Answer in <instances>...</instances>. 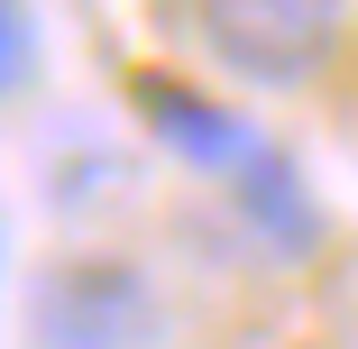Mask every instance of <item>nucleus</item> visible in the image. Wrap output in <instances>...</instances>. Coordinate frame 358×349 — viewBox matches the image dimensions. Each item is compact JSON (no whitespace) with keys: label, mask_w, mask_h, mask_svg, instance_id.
Returning <instances> with one entry per match:
<instances>
[{"label":"nucleus","mask_w":358,"mask_h":349,"mask_svg":"<svg viewBox=\"0 0 358 349\" xmlns=\"http://www.w3.org/2000/svg\"><path fill=\"white\" fill-rule=\"evenodd\" d=\"M28 340L37 349H157L166 304L129 257H55L28 294Z\"/></svg>","instance_id":"f257e3e1"},{"label":"nucleus","mask_w":358,"mask_h":349,"mask_svg":"<svg viewBox=\"0 0 358 349\" xmlns=\"http://www.w3.org/2000/svg\"><path fill=\"white\" fill-rule=\"evenodd\" d=\"M193 19H202V46L239 83L285 92V83H313L340 55L349 0H193Z\"/></svg>","instance_id":"f03ea898"},{"label":"nucleus","mask_w":358,"mask_h":349,"mask_svg":"<svg viewBox=\"0 0 358 349\" xmlns=\"http://www.w3.org/2000/svg\"><path fill=\"white\" fill-rule=\"evenodd\" d=\"M138 111H148V129L166 138L184 166L221 175V184H230V175H239L257 148H266V138H257L239 111H221L211 92H193V83H175V74H148V83H138Z\"/></svg>","instance_id":"7ed1b4c3"},{"label":"nucleus","mask_w":358,"mask_h":349,"mask_svg":"<svg viewBox=\"0 0 358 349\" xmlns=\"http://www.w3.org/2000/svg\"><path fill=\"white\" fill-rule=\"evenodd\" d=\"M37 83V19L28 0H0V101H19Z\"/></svg>","instance_id":"20e7f679"}]
</instances>
